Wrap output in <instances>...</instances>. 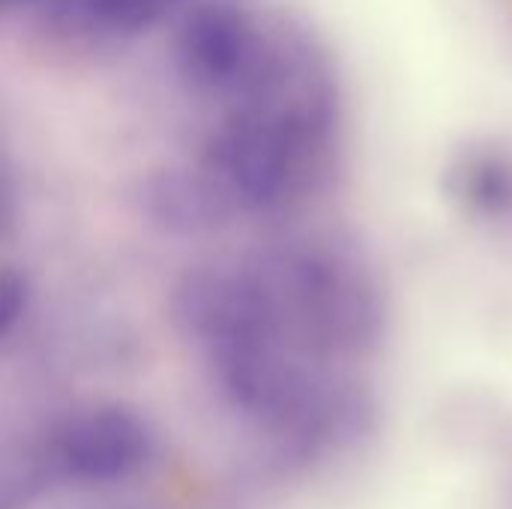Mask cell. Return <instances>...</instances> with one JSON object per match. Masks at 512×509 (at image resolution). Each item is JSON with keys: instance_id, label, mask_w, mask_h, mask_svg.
<instances>
[{"instance_id": "cell-4", "label": "cell", "mask_w": 512, "mask_h": 509, "mask_svg": "<svg viewBox=\"0 0 512 509\" xmlns=\"http://www.w3.org/2000/svg\"><path fill=\"white\" fill-rule=\"evenodd\" d=\"M51 462L81 483H120L153 456V432L126 405H93L72 414L51 444Z\"/></svg>"}, {"instance_id": "cell-1", "label": "cell", "mask_w": 512, "mask_h": 509, "mask_svg": "<svg viewBox=\"0 0 512 509\" xmlns=\"http://www.w3.org/2000/svg\"><path fill=\"white\" fill-rule=\"evenodd\" d=\"M282 336L294 333L309 354H366L378 345L387 309L372 276L333 252L294 249L255 276Z\"/></svg>"}, {"instance_id": "cell-8", "label": "cell", "mask_w": 512, "mask_h": 509, "mask_svg": "<svg viewBox=\"0 0 512 509\" xmlns=\"http://www.w3.org/2000/svg\"><path fill=\"white\" fill-rule=\"evenodd\" d=\"M27 306H30V279L12 264H0V339H6L21 324Z\"/></svg>"}, {"instance_id": "cell-2", "label": "cell", "mask_w": 512, "mask_h": 509, "mask_svg": "<svg viewBox=\"0 0 512 509\" xmlns=\"http://www.w3.org/2000/svg\"><path fill=\"white\" fill-rule=\"evenodd\" d=\"M270 33L243 0H195L177 27L174 69L189 90L231 102L264 63Z\"/></svg>"}, {"instance_id": "cell-9", "label": "cell", "mask_w": 512, "mask_h": 509, "mask_svg": "<svg viewBox=\"0 0 512 509\" xmlns=\"http://www.w3.org/2000/svg\"><path fill=\"white\" fill-rule=\"evenodd\" d=\"M36 3H39V0H0V15L21 12V9H27V6H33V9H36Z\"/></svg>"}, {"instance_id": "cell-7", "label": "cell", "mask_w": 512, "mask_h": 509, "mask_svg": "<svg viewBox=\"0 0 512 509\" xmlns=\"http://www.w3.org/2000/svg\"><path fill=\"white\" fill-rule=\"evenodd\" d=\"M447 189L471 213L504 216L512 210V162L498 153H471L450 168Z\"/></svg>"}, {"instance_id": "cell-6", "label": "cell", "mask_w": 512, "mask_h": 509, "mask_svg": "<svg viewBox=\"0 0 512 509\" xmlns=\"http://www.w3.org/2000/svg\"><path fill=\"white\" fill-rule=\"evenodd\" d=\"M147 216L171 234H204L228 222L234 207L204 171L165 168L144 183Z\"/></svg>"}, {"instance_id": "cell-3", "label": "cell", "mask_w": 512, "mask_h": 509, "mask_svg": "<svg viewBox=\"0 0 512 509\" xmlns=\"http://www.w3.org/2000/svg\"><path fill=\"white\" fill-rule=\"evenodd\" d=\"M171 312L180 333L195 345H204L210 354L252 336H282L273 306L255 276L192 270L174 288Z\"/></svg>"}, {"instance_id": "cell-5", "label": "cell", "mask_w": 512, "mask_h": 509, "mask_svg": "<svg viewBox=\"0 0 512 509\" xmlns=\"http://www.w3.org/2000/svg\"><path fill=\"white\" fill-rule=\"evenodd\" d=\"M195 0H39L36 12L48 33L63 42L105 45L132 39Z\"/></svg>"}]
</instances>
